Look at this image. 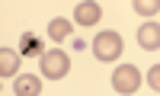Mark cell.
I'll list each match as a JSON object with an SVG mask.
<instances>
[{
	"label": "cell",
	"mask_w": 160,
	"mask_h": 96,
	"mask_svg": "<svg viewBox=\"0 0 160 96\" xmlns=\"http://www.w3.org/2000/svg\"><path fill=\"white\" fill-rule=\"evenodd\" d=\"M138 87H141V71L135 64H122V67L112 71V90L115 93L131 96V93H138Z\"/></svg>",
	"instance_id": "cell-1"
},
{
	"label": "cell",
	"mask_w": 160,
	"mask_h": 96,
	"mask_svg": "<svg viewBox=\"0 0 160 96\" xmlns=\"http://www.w3.org/2000/svg\"><path fill=\"white\" fill-rule=\"evenodd\" d=\"M122 35H118V32H109V29H106V32H99L96 38H93V54H96V58L99 61H115L118 58V54H122Z\"/></svg>",
	"instance_id": "cell-2"
},
{
	"label": "cell",
	"mask_w": 160,
	"mask_h": 96,
	"mask_svg": "<svg viewBox=\"0 0 160 96\" xmlns=\"http://www.w3.org/2000/svg\"><path fill=\"white\" fill-rule=\"evenodd\" d=\"M68 71H71V58H68L64 51L51 48V51L42 54V77H48V80H61Z\"/></svg>",
	"instance_id": "cell-3"
},
{
	"label": "cell",
	"mask_w": 160,
	"mask_h": 96,
	"mask_svg": "<svg viewBox=\"0 0 160 96\" xmlns=\"http://www.w3.org/2000/svg\"><path fill=\"white\" fill-rule=\"evenodd\" d=\"M138 45L144 51H157L160 48V23L148 19V23H141V29H138Z\"/></svg>",
	"instance_id": "cell-4"
},
{
	"label": "cell",
	"mask_w": 160,
	"mask_h": 96,
	"mask_svg": "<svg viewBox=\"0 0 160 96\" xmlns=\"http://www.w3.org/2000/svg\"><path fill=\"white\" fill-rule=\"evenodd\" d=\"M99 16H102V10H99V3H93V0H83V3H77V10H74V23H80V26H96Z\"/></svg>",
	"instance_id": "cell-5"
},
{
	"label": "cell",
	"mask_w": 160,
	"mask_h": 96,
	"mask_svg": "<svg viewBox=\"0 0 160 96\" xmlns=\"http://www.w3.org/2000/svg\"><path fill=\"white\" fill-rule=\"evenodd\" d=\"M13 93L16 96H38L42 93V80L32 77V74H19L16 80H13Z\"/></svg>",
	"instance_id": "cell-6"
},
{
	"label": "cell",
	"mask_w": 160,
	"mask_h": 96,
	"mask_svg": "<svg viewBox=\"0 0 160 96\" xmlns=\"http://www.w3.org/2000/svg\"><path fill=\"white\" fill-rule=\"evenodd\" d=\"M19 58H22L19 51L3 48V51H0V74H3V77H19V74H16V71H19Z\"/></svg>",
	"instance_id": "cell-7"
},
{
	"label": "cell",
	"mask_w": 160,
	"mask_h": 96,
	"mask_svg": "<svg viewBox=\"0 0 160 96\" xmlns=\"http://www.w3.org/2000/svg\"><path fill=\"white\" fill-rule=\"evenodd\" d=\"M19 54H38V58H42V42H38V35H32V32H22L19 35V48H16Z\"/></svg>",
	"instance_id": "cell-8"
},
{
	"label": "cell",
	"mask_w": 160,
	"mask_h": 96,
	"mask_svg": "<svg viewBox=\"0 0 160 96\" xmlns=\"http://www.w3.org/2000/svg\"><path fill=\"white\" fill-rule=\"evenodd\" d=\"M71 35V19H51L48 23V38H51V42H64V38H68Z\"/></svg>",
	"instance_id": "cell-9"
},
{
	"label": "cell",
	"mask_w": 160,
	"mask_h": 96,
	"mask_svg": "<svg viewBox=\"0 0 160 96\" xmlns=\"http://www.w3.org/2000/svg\"><path fill=\"white\" fill-rule=\"evenodd\" d=\"M135 13L144 19H154L160 13V0H135Z\"/></svg>",
	"instance_id": "cell-10"
},
{
	"label": "cell",
	"mask_w": 160,
	"mask_h": 96,
	"mask_svg": "<svg viewBox=\"0 0 160 96\" xmlns=\"http://www.w3.org/2000/svg\"><path fill=\"white\" fill-rule=\"evenodd\" d=\"M148 83H151L154 93H160V64H154L151 71H148Z\"/></svg>",
	"instance_id": "cell-11"
}]
</instances>
